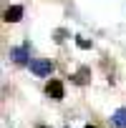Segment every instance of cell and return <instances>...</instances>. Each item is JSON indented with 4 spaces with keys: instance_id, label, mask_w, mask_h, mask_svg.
<instances>
[{
    "instance_id": "obj_1",
    "label": "cell",
    "mask_w": 126,
    "mask_h": 128,
    "mask_svg": "<svg viewBox=\"0 0 126 128\" xmlns=\"http://www.w3.org/2000/svg\"><path fill=\"white\" fill-rule=\"evenodd\" d=\"M30 70L35 73V76H50L53 73V63L50 60H30Z\"/></svg>"
},
{
    "instance_id": "obj_2",
    "label": "cell",
    "mask_w": 126,
    "mask_h": 128,
    "mask_svg": "<svg viewBox=\"0 0 126 128\" xmlns=\"http://www.w3.org/2000/svg\"><path fill=\"white\" fill-rule=\"evenodd\" d=\"M45 93H48L53 100H60V98H63V83H60V80H48Z\"/></svg>"
},
{
    "instance_id": "obj_3",
    "label": "cell",
    "mask_w": 126,
    "mask_h": 128,
    "mask_svg": "<svg viewBox=\"0 0 126 128\" xmlns=\"http://www.w3.org/2000/svg\"><path fill=\"white\" fill-rule=\"evenodd\" d=\"M10 58H13L15 63H20V66L28 63V48H25V45H23V48H10Z\"/></svg>"
},
{
    "instance_id": "obj_4",
    "label": "cell",
    "mask_w": 126,
    "mask_h": 128,
    "mask_svg": "<svg viewBox=\"0 0 126 128\" xmlns=\"http://www.w3.org/2000/svg\"><path fill=\"white\" fill-rule=\"evenodd\" d=\"M20 18H23V8H20V5H10V8L5 10V20H8V23H18Z\"/></svg>"
},
{
    "instance_id": "obj_5",
    "label": "cell",
    "mask_w": 126,
    "mask_h": 128,
    "mask_svg": "<svg viewBox=\"0 0 126 128\" xmlns=\"http://www.w3.org/2000/svg\"><path fill=\"white\" fill-rule=\"evenodd\" d=\"M111 123H113L116 128H126V106H123V108H118V110H113Z\"/></svg>"
},
{
    "instance_id": "obj_6",
    "label": "cell",
    "mask_w": 126,
    "mask_h": 128,
    "mask_svg": "<svg viewBox=\"0 0 126 128\" xmlns=\"http://www.w3.org/2000/svg\"><path fill=\"white\" fill-rule=\"evenodd\" d=\"M86 80H88V68H81L76 73V83H86Z\"/></svg>"
},
{
    "instance_id": "obj_7",
    "label": "cell",
    "mask_w": 126,
    "mask_h": 128,
    "mask_svg": "<svg viewBox=\"0 0 126 128\" xmlns=\"http://www.w3.org/2000/svg\"><path fill=\"white\" fill-rule=\"evenodd\" d=\"M76 43H78V48H83V50H88V48H91V43H88V40H83V38H78Z\"/></svg>"
},
{
    "instance_id": "obj_8",
    "label": "cell",
    "mask_w": 126,
    "mask_h": 128,
    "mask_svg": "<svg viewBox=\"0 0 126 128\" xmlns=\"http://www.w3.org/2000/svg\"><path fill=\"white\" fill-rule=\"evenodd\" d=\"M86 128H96V126H86Z\"/></svg>"
},
{
    "instance_id": "obj_9",
    "label": "cell",
    "mask_w": 126,
    "mask_h": 128,
    "mask_svg": "<svg viewBox=\"0 0 126 128\" xmlns=\"http://www.w3.org/2000/svg\"><path fill=\"white\" fill-rule=\"evenodd\" d=\"M40 128H45V126H40Z\"/></svg>"
}]
</instances>
